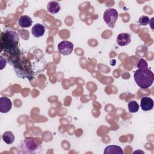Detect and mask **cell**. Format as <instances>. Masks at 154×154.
Returning <instances> with one entry per match:
<instances>
[{
	"instance_id": "5b68a950",
	"label": "cell",
	"mask_w": 154,
	"mask_h": 154,
	"mask_svg": "<svg viewBox=\"0 0 154 154\" xmlns=\"http://www.w3.org/2000/svg\"><path fill=\"white\" fill-rule=\"evenodd\" d=\"M12 107V102L7 97L2 96L0 98V112L7 113L10 111Z\"/></svg>"
},
{
	"instance_id": "ba28073f",
	"label": "cell",
	"mask_w": 154,
	"mask_h": 154,
	"mask_svg": "<svg viewBox=\"0 0 154 154\" xmlns=\"http://www.w3.org/2000/svg\"><path fill=\"white\" fill-rule=\"evenodd\" d=\"M131 42V35L125 32L119 34L117 37V43L120 46H125L129 45Z\"/></svg>"
},
{
	"instance_id": "4fadbf2b",
	"label": "cell",
	"mask_w": 154,
	"mask_h": 154,
	"mask_svg": "<svg viewBox=\"0 0 154 154\" xmlns=\"http://www.w3.org/2000/svg\"><path fill=\"white\" fill-rule=\"evenodd\" d=\"M128 107V110L130 112L135 113L138 112L140 106L135 100H131L129 102Z\"/></svg>"
},
{
	"instance_id": "6da1fadb",
	"label": "cell",
	"mask_w": 154,
	"mask_h": 154,
	"mask_svg": "<svg viewBox=\"0 0 154 154\" xmlns=\"http://www.w3.org/2000/svg\"><path fill=\"white\" fill-rule=\"evenodd\" d=\"M134 78L138 87L142 89H147L153 84L154 75L148 67L138 68L134 73Z\"/></svg>"
},
{
	"instance_id": "9a60e30c",
	"label": "cell",
	"mask_w": 154,
	"mask_h": 154,
	"mask_svg": "<svg viewBox=\"0 0 154 154\" xmlns=\"http://www.w3.org/2000/svg\"><path fill=\"white\" fill-rule=\"evenodd\" d=\"M137 67L138 68H145L148 67V65L147 63V61L144 60V59H140L138 61V63L137 64Z\"/></svg>"
},
{
	"instance_id": "3957f363",
	"label": "cell",
	"mask_w": 154,
	"mask_h": 154,
	"mask_svg": "<svg viewBox=\"0 0 154 154\" xmlns=\"http://www.w3.org/2000/svg\"><path fill=\"white\" fill-rule=\"evenodd\" d=\"M119 14L117 11L112 8L106 9L103 15V19L106 24L111 28H113L118 19Z\"/></svg>"
},
{
	"instance_id": "52a82bcc",
	"label": "cell",
	"mask_w": 154,
	"mask_h": 154,
	"mask_svg": "<svg viewBox=\"0 0 154 154\" xmlns=\"http://www.w3.org/2000/svg\"><path fill=\"white\" fill-rule=\"evenodd\" d=\"M45 30H46V26L45 25L41 23H37L32 27L31 32L35 37L38 38V37H42L44 35L45 32Z\"/></svg>"
},
{
	"instance_id": "8992f818",
	"label": "cell",
	"mask_w": 154,
	"mask_h": 154,
	"mask_svg": "<svg viewBox=\"0 0 154 154\" xmlns=\"http://www.w3.org/2000/svg\"><path fill=\"white\" fill-rule=\"evenodd\" d=\"M140 107L143 111H148L152 109L153 107V100L150 97H143L141 99Z\"/></svg>"
},
{
	"instance_id": "5bb4252c",
	"label": "cell",
	"mask_w": 154,
	"mask_h": 154,
	"mask_svg": "<svg viewBox=\"0 0 154 154\" xmlns=\"http://www.w3.org/2000/svg\"><path fill=\"white\" fill-rule=\"evenodd\" d=\"M138 22H139L140 25H143V26H146L147 24H149V17L147 16H145V15L141 16L139 18Z\"/></svg>"
},
{
	"instance_id": "7c38bea8",
	"label": "cell",
	"mask_w": 154,
	"mask_h": 154,
	"mask_svg": "<svg viewBox=\"0 0 154 154\" xmlns=\"http://www.w3.org/2000/svg\"><path fill=\"white\" fill-rule=\"evenodd\" d=\"M2 138L3 141L7 144H12L15 140L14 135L11 131L5 132L2 135Z\"/></svg>"
},
{
	"instance_id": "7a4b0ae2",
	"label": "cell",
	"mask_w": 154,
	"mask_h": 154,
	"mask_svg": "<svg viewBox=\"0 0 154 154\" xmlns=\"http://www.w3.org/2000/svg\"><path fill=\"white\" fill-rule=\"evenodd\" d=\"M35 138H26L22 143V150L23 152L27 153H33L39 152V150L42 149L40 144H37L35 141Z\"/></svg>"
},
{
	"instance_id": "277c9868",
	"label": "cell",
	"mask_w": 154,
	"mask_h": 154,
	"mask_svg": "<svg viewBox=\"0 0 154 154\" xmlns=\"http://www.w3.org/2000/svg\"><path fill=\"white\" fill-rule=\"evenodd\" d=\"M58 52L63 55H69L73 50V44L67 40H63L58 45Z\"/></svg>"
},
{
	"instance_id": "8fae6325",
	"label": "cell",
	"mask_w": 154,
	"mask_h": 154,
	"mask_svg": "<svg viewBox=\"0 0 154 154\" xmlns=\"http://www.w3.org/2000/svg\"><path fill=\"white\" fill-rule=\"evenodd\" d=\"M104 154H123L122 149L117 145H109L106 147L103 152Z\"/></svg>"
},
{
	"instance_id": "9c48e42d",
	"label": "cell",
	"mask_w": 154,
	"mask_h": 154,
	"mask_svg": "<svg viewBox=\"0 0 154 154\" xmlns=\"http://www.w3.org/2000/svg\"><path fill=\"white\" fill-rule=\"evenodd\" d=\"M32 19L27 15L20 16L18 20V24L22 28H28L32 25Z\"/></svg>"
},
{
	"instance_id": "30bf717a",
	"label": "cell",
	"mask_w": 154,
	"mask_h": 154,
	"mask_svg": "<svg viewBox=\"0 0 154 154\" xmlns=\"http://www.w3.org/2000/svg\"><path fill=\"white\" fill-rule=\"evenodd\" d=\"M60 4L57 1H50L47 5V10L51 14H56L60 11Z\"/></svg>"
}]
</instances>
